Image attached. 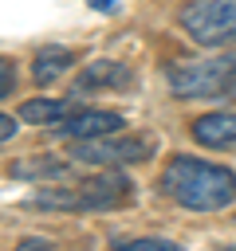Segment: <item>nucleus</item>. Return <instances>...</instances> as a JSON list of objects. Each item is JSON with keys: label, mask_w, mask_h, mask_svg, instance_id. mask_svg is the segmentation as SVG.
<instances>
[{"label": "nucleus", "mask_w": 236, "mask_h": 251, "mask_svg": "<svg viewBox=\"0 0 236 251\" xmlns=\"http://www.w3.org/2000/svg\"><path fill=\"white\" fill-rule=\"evenodd\" d=\"M153 137H138V133H126V137H87V141H71V157L75 161H87V165H118V161H146L153 157Z\"/></svg>", "instance_id": "obj_5"}, {"label": "nucleus", "mask_w": 236, "mask_h": 251, "mask_svg": "<svg viewBox=\"0 0 236 251\" xmlns=\"http://www.w3.org/2000/svg\"><path fill=\"white\" fill-rule=\"evenodd\" d=\"M16 251H55V243L51 239H24Z\"/></svg>", "instance_id": "obj_14"}, {"label": "nucleus", "mask_w": 236, "mask_h": 251, "mask_svg": "<svg viewBox=\"0 0 236 251\" xmlns=\"http://www.w3.org/2000/svg\"><path fill=\"white\" fill-rule=\"evenodd\" d=\"M130 82V71H126V63H114V59H94V63H87V71L79 75V94L83 90H98V86H126Z\"/></svg>", "instance_id": "obj_9"}, {"label": "nucleus", "mask_w": 236, "mask_h": 251, "mask_svg": "<svg viewBox=\"0 0 236 251\" xmlns=\"http://www.w3.org/2000/svg\"><path fill=\"white\" fill-rule=\"evenodd\" d=\"M118 251H181V247L169 243V239H130V243H122Z\"/></svg>", "instance_id": "obj_12"}, {"label": "nucleus", "mask_w": 236, "mask_h": 251, "mask_svg": "<svg viewBox=\"0 0 236 251\" xmlns=\"http://www.w3.org/2000/svg\"><path fill=\"white\" fill-rule=\"evenodd\" d=\"M228 251H236V247H228Z\"/></svg>", "instance_id": "obj_17"}, {"label": "nucleus", "mask_w": 236, "mask_h": 251, "mask_svg": "<svg viewBox=\"0 0 236 251\" xmlns=\"http://www.w3.org/2000/svg\"><path fill=\"white\" fill-rule=\"evenodd\" d=\"M157 184L169 200H177L181 208H193V212H216L236 200V173L224 165L197 161V157H173L161 169Z\"/></svg>", "instance_id": "obj_1"}, {"label": "nucleus", "mask_w": 236, "mask_h": 251, "mask_svg": "<svg viewBox=\"0 0 236 251\" xmlns=\"http://www.w3.org/2000/svg\"><path fill=\"white\" fill-rule=\"evenodd\" d=\"M87 4H90V8H98V12H114V8H118L114 0H87Z\"/></svg>", "instance_id": "obj_16"}, {"label": "nucleus", "mask_w": 236, "mask_h": 251, "mask_svg": "<svg viewBox=\"0 0 236 251\" xmlns=\"http://www.w3.org/2000/svg\"><path fill=\"white\" fill-rule=\"evenodd\" d=\"M75 63V51L67 47H39L31 59V82L35 86H51L55 78H63V71Z\"/></svg>", "instance_id": "obj_8"}, {"label": "nucleus", "mask_w": 236, "mask_h": 251, "mask_svg": "<svg viewBox=\"0 0 236 251\" xmlns=\"http://www.w3.org/2000/svg\"><path fill=\"white\" fill-rule=\"evenodd\" d=\"M12 82H16V71H12V59H0V98L12 90Z\"/></svg>", "instance_id": "obj_13"}, {"label": "nucleus", "mask_w": 236, "mask_h": 251, "mask_svg": "<svg viewBox=\"0 0 236 251\" xmlns=\"http://www.w3.org/2000/svg\"><path fill=\"white\" fill-rule=\"evenodd\" d=\"M130 180L118 176V173H106V176H94L79 188H43L31 196L35 208H118L130 200Z\"/></svg>", "instance_id": "obj_4"}, {"label": "nucleus", "mask_w": 236, "mask_h": 251, "mask_svg": "<svg viewBox=\"0 0 236 251\" xmlns=\"http://www.w3.org/2000/svg\"><path fill=\"white\" fill-rule=\"evenodd\" d=\"M67 173V161L63 157H20L12 165V176H24V180H47V176H63Z\"/></svg>", "instance_id": "obj_11"}, {"label": "nucleus", "mask_w": 236, "mask_h": 251, "mask_svg": "<svg viewBox=\"0 0 236 251\" xmlns=\"http://www.w3.org/2000/svg\"><path fill=\"white\" fill-rule=\"evenodd\" d=\"M193 137L208 149H228L236 145V110H224V114H205L193 122Z\"/></svg>", "instance_id": "obj_7"}, {"label": "nucleus", "mask_w": 236, "mask_h": 251, "mask_svg": "<svg viewBox=\"0 0 236 251\" xmlns=\"http://www.w3.org/2000/svg\"><path fill=\"white\" fill-rule=\"evenodd\" d=\"M126 126L122 114L114 110H87V114H71L59 122V137L67 141H87V137H106V133H118Z\"/></svg>", "instance_id": "obj_6"}, {"label": "nucleus", "mask_w": 236, "mask_h": 251, "mask_svg": "<svg viewBox=\"0 0 236 251\" xmlns=\"http://www.w3.org/2000/svg\"><path fill=\"white\" fill-rule=\"evenodd\" d=\"M12 133H16V122H12L8 114H0V141H8Z\"/></svg>", "instance_id": "obj_15"}, {"label": "nucleus", "mask_w": 236, "mask_h": 251, "mask_svg": "<svg viewBox=\"0 0 236 251\" xmlns=\"http://www.w3.org/2000/svg\"><path fill=\"white\" fill-rule=\"evenodd\" d=\"M177 24L201 47H228L236 43V0H189Z\"/></svg>", "instance_id": "obj_3"}, {"label": "nucleus", "mask_w": 236, "mask_h": 251, "mask_svg": "<svg viewBox=\"0 0 236 251\" xmlns=\"http://www.w3.org/2000/svg\"><path fill=\"white\" fill-rule=\"evenodd\" d=\"M169 90L177 98H224L236 90V55L185 59L169 67Z\"/></svg>", "instance_id": "obj_2"}, {"label": "nucleus", "mask_w": 236, "mask_h": 251, "mask_svg": "<svg viewBox=\"0 0 236 251\" xmlns=\"http://www.w3.org/2000/svg\"><path fill=\"white\" fill-rule=\"evenodd\" d=\"M75 114V102L71 98H31L20 106V118L31 122V126H51V122H63Z\"/></svg>", "instance_id": "obj_10"}]
</instances>
